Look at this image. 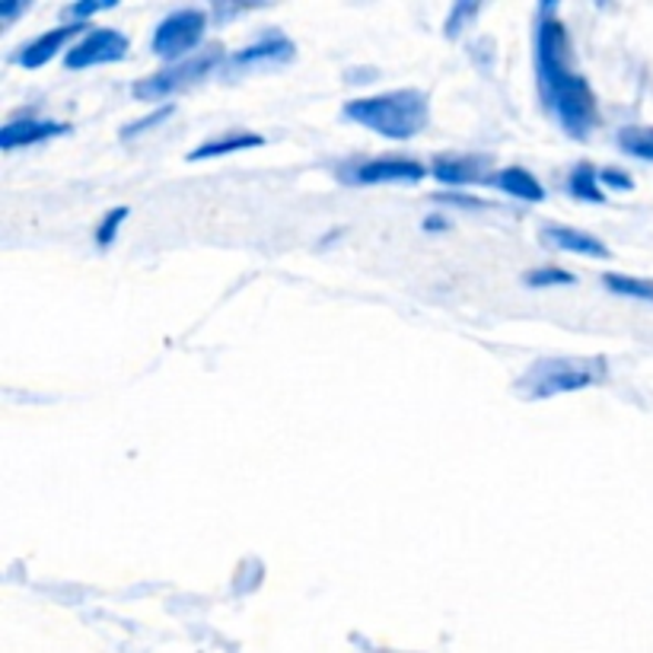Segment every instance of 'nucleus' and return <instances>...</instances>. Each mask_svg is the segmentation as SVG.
Listing matches in <instances>:
<instances>
[{"mask_svg": "<svg viewBox=\"0 0 653 653\" xmlns=\"http://www.w3.org/2000/svg\"><path fill=\"white\" fill-rule=\"evenodd\" d=\"M535 49H539L535 51V68H539L542 100L549 102L558 125L571 137L583 141L596 125V96H593L590 83L571 71L568 29L561 20H554L552 10H545V17L539 20Z\"/></svg>", "mask_w": 653, "mask_h": 653, "instance_id": "1", "label": "nucleus"}, {"mask_svg": "<svg viewBox=\"0 0 653 653\" xmlns=\"http://www.w3.org/2000/svg\"><path fill=\"white\" fill-rule=\"evenodd\" d=\"M345 119L389 141H408L428 125V96L421 90H392L382 96L345 102Z\"/></svg>", "mask_w": 653, "mask_h": 653, "instance_id": "2", "label": "nucleus"}, {"mask_svg": "<svg viewBox=\"0 0 653 653\" xmlns=\"http://www.w3.org/2000/svg\"><path fill=\"white\" fill-rule=\"evenodd\" d=\"M217 61H221V49H211L207 54H198V58H188V61H182V64H173V68H166V71H160V74L144 76L141 83H134V100L141 102H160L166 100V96H173L178 90H185V86H192L195 80H202L207 76L214 68H217Z\"/></svg>", "mask_w": 653, "mask_h": 653, "instance_id": "3", "label": "nucleus"}, {"mask_svg": "<svg viewBox=\"0 0 653 653\" xmlns=\"http://www.w3.org/2000/svg\"><path fill=\"white\" fill-rule=\"evenodd\" d=\"M207 29V13L204 10H176L163 23L156 25L151 39L153 54L160 58H182L204 39Z\"/></svg>", "mask_w": 653, "mask_h": 653, "instance_id": "4", "label": "nucleus"}, {"mask_svg": "<svg viewBox=\"0 0 653 653\" xmlns=\"http://www.w3.org/2000/svg\"><path fill=\"white\" fill-rule=\"evenodd\" d=\"M127 51H131V42L119 29H93L86 39H80L74 49L68 51L64 64L71 71H86V68H96V64L122 61Z\"/></svg>", "mask_w": 653, "mask_h": 653, "instance_id": "5", "label": "nucleus"}, {"mask_svg": "<svg viewBox=\"0 0 653 653\" xmlns=\"http://www.w3.org/2000/svg\"><path fill=\"white\" fill-rule=\"evenodd\" d=\"M523 382H532V396L535 399H549V396H558V392H571V389H583L590 386L593 377L586 370H578L571 364H561V360H542L532 367Z\"/></svg>", "mask_w": 653, "mask_h": 653, "instance_id": "6", "label": "nucleus"}, {"mask_svg": "<svg viewBox=\"0 0 653 653\" xmlns=\"http://www.w3.org/2000/svg\"><path fill=\"white\" fill-rule=\"evenodd\" d=\"M421 178H425V166L415 160H370L360 163L348 182L379 185V182H421Z\"/></svg>", "mask_w": 653, "mask_h": 653, "instance_id": "7", "label": "nucleus"}, {"mask_svg": "<svg viewBox=\"0 0 653 653\" xmlns=\"http://www.w3.org/2000/svg\"><path fill=\"white\" fill-rule=\"evenodd\" d=\"M68 125H58V122H39V119H17L10 125L0 127V147L10 153L17 147H29V144H39L45 137H54V134H64Z\"/></svg>", "mask_w": 653, "mask_h": 653, "instance_id": "8", "label": "nucleus"}, {"mask_svg": "<svg viewBox=\"0 0 653 653\" xmlns=\"http://www.w3.org/2000/svg\"><path fill=\"white\" fill-rule=\"evenodd\" d=\"M83 25H61V29H51L45 35H39V39H32L25 49H20L17 54V61L29 68V71H35V68H42V64H49L51 58L58 54V51L64 49L71 39H74L76 32H80Z\"/></svg>", "mask_w": 653, "mask_h": 653, "instance_id": "9", "label": "nucleus"}, {"mask_svg": "<svg viewBox=\"0 0 653 653\" xmlns=\"http://www.w3.org/2000/svg\"><path fill=\"white\" fill-rule=\"evenodd\" d=\"M501 188L503 195L510 198H520V202H542L545 198V188L539 185V178L527 173L523 166H510V170H501L494 176L488 178Z\"/></svg>", "mask_w": 653, "mask_h": 653, "instance_id": "10", "label": "nucleus"}, {"mask_svg": "<svg viewBox=\"0 0 653 653\" xmlns=\"http://www.w3.org/2000/svg\"><path fill=\"white\" fill-rule=\"evenodd\" d=\"M545 239L564 252H580V255H593V258H609V249H605L596 236L580 233L574 226H549V229H545Z\"/></svg>", "mask_w": 653, "mask_h": 653, "instance_id": "11", "label": "nucleus"}, {"mask_svg": "<svg viewBox=\"0 0 653 653\" xmlns=\"http://www.w3.org/2000/svg\"><path fill=\"white\" fill-rule=\"evenodd\" d=\"M433 173L440 182L447 185H469V182H484L481 173H478V160H437L433 163Z\"/></svg>", "mask_w": 653, "mask_h": 653, "instance_id": "12", "label": "nucleus"}, {"mask_svg": "<svg viewBox=\"0 0 653 653\" xmlns=\"http://www.w3.org/2000/svg\"><path fill=\"white\" fill-rule=\"evenodd\" d=\"M294 54V45L284 39V35H268L265 42H258V45H249V49H243L233 61L236 64H252V61H280V58H290Z\"/></svg>", "mask_w": 653, "mask_h": 653, "instance_id": "13", "label": "nucleus"}, {"mask_svg": "<svg viewBox=\"0 0 653 653\" xmlns=\"http://www.w3.org/2000/svg\"><path fill=\"white\" fill-rule=\"evenodd\" d=\"M262 144V137L258 134H226V137H217V141H211V144H202L198 151L188 153V160H204V156H221V153H233V151H243V147H258Z\"/></svg>", "mask_w": 653, "mask_h": 653, "instance_id": "14", "label": "nucleus"}, {"mask_svg": "<svg viewBox=\"0 0 653 653\" xmlns=\"http://www.w3.org/2000/svg\"><path fill=\"white\" fill-rule=\"evenodd\" d=\"M605 287L619 297H634V300L653 303V280L644 277H629V275H605Z\"/></svg>", "mask_w": 653, "mask_h": 653, "instance_id": "15", "label": "nucleus"}, {"mask_svg": "<svg viewBox=\"0 0 653 653\" xmlns=\"http://www.w3.org/2000/svg\"><path fill=\"white\" fill-rule=\"evenodd\" d=\"M596 182H600V178H596V170H593L590 163H580L578 170H574V176H571V195L580 198V202L603 204V192H600Z\"/></svg>", "mask_w": 653, "mask_h": 653, "instance_id": "16", "label": "nucleus"}, {"mask_svg": "<svg viewBox=\"0 0 653 653\" xmlns=\"http://www.w3.org/2000/svg\"><path fill=\"white\" fill-rule=\"evenodd\" d=\"M619 144H622V151L631 153V156L653 160V127H625V131L619 134Z\"/></svg>", "mask_w": 653, "mask_h": 653, "instance_id": "17", "label": "nucleus"}, {"mask_svg": "<svg viewBox=\"0 0 653 653\" xmlns=\"http://www.w3.org/2000/svg\"><path fill=\"white\" fill-rule=\"evenodd\" d=\"M527 284H529V287H549V284H574V275H571V272H561V268H539V272H529Z\"/></svg>", "mask_w": 653, "mask_h": 653, "instance_id": "18", "label": "nucleus"}, {"mask_svg": "<svg viewBox=\"0 0 653 653\" xmlns=\"http://www.w3.org/2000/svg\"><path fill=\"white\" fill-rule=\"evenodd\" d=\"M127 221V207H115L109 217H105V224H100V233H96V243L100 246H112V239H115V233H119V224Z\"/></svg>", "mask_w": 653, "mask_h": 653, "instance_id": "19", "label": "nucleus"}, {"mask_svg": "<svg viewBox=\"0 0 653 653\" xmlns=\"http://www.w3.org/2000/svg\"><path fill=\"white\" fill-rule=\"evenodd\" d=\"M112 7V0H90V3H74V7H68V17H74L76 23L83 20V17H90V13H100V10H109Z\"/></svg>", "mask_w": 653, "mask_h": 653, "instance_id": "20", "label": "nucleus"}, {"mask_svg": "<svg viewBox=\"0 0 653 653\" xmlns=\"http://www.w3.org/2000/svg\"><path fill=\"white\" fill-rule=\"evenodd\" d=\"M170 112H173V109H163V112H156L153 119H144V122H137V125H131L125 131V137H131V134H137V131H144V127H147V125H156V122H160V119H166Z\"/></svg>", "mask_w": 653, "mask_h": 653, "instance_id": "21", "label": "nucleus"}, {"mask_svg": "<svg viewBox=\"0 0 653 653\" xmlns=\"http://www.w3.org/2000/svg\"><path fill=\"white\" fill-rule=\"evenodd\" d=\"M603 182H609V185H619V188H631L629 176H622V173H612V170H609V173H603Z\"/></svg>", "mask_w": 653, "mask_h": 653, "instance_id": "22", "label": "nucleus"}]
</instances>
